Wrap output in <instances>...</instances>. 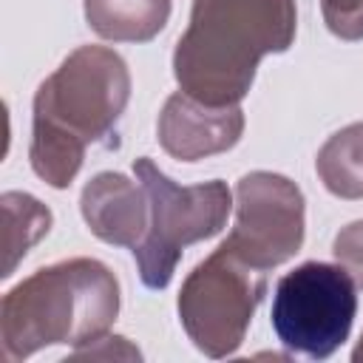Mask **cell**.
<instances>
[{
	"mask_svg": "<svg viewBox=\"0 0 363 363\" xmlns=\"http://www.w3.org/2000/svg\"><path fill=\"white\" fill-rule=\"evenodd\" d=\"M130 99L128 62L105 45L74 48L34 94L31 170L51 187L65 190L77 179L85 150L116 133Z\"/></svg>",
	"mask_w": 363,
	"mask_h": 363,
	"instance_id": "obj_1",
	"label": "cell"
},
{
	"mask_svg": "<svg viewBox=\"0 0 363 363\" xmlns=\"http://www.w3.org/2000/svg\"><path fill=\"white\" fill-rule=\"evenodd\" d=\"M298 28L295 0H193L173 51L182 94L204 105H238L267 54H284Z\"/></svg>",
	"mask_w": 363,
	"mask_h": 363,
	"instance_id": "obj_2",
	"label": "cell"
},
{
	"mask_svg": "<svg viewBox=\"0 0 363 363\" xmlns=\"http://www.w3.org/2000/svg\"><path fill=\"white\" fill-rule=\"evenodd\" d=\"M119 281L96 258L48 264L0 301V346L9 363L45 346H94L119 315Z\"/></svg>",
	"mask_w": 363,
	"mask_h": 363,
	"instance_id": "obj_3",
	"label": "cell"
},
{
	"mask_svg": "<svg viewBox=\"0 0 363 363\" xmlns=\"http://www.w3.org/2000/svg\"><path fill=\"white\" fill-rule=\"evenodd\" d=\"M133 173L150 201V224L142 241L133 247V258L142 284L147 289H164L184 247L213 238L224 230L233 210V193L221 179L182 187L167 179L147 156L133 162Z\"/></svg>",
	"mask_w": 363,
	"mask_h": 363,
	"instance_id": "obj_4",
	"label": "cell"
},
{
	"mask_svg": "<svg viewBox=\"0 0 363 363\" xmlns=\"http://www.w3.org/2000/svg\"><path fill=\"white\" fill-rule=\"evenodd\" d=\"M267 286V272L250 267L224 244L199 261L176 301L193 346L213 360L238 352Z\"/></svg>",
	"mask_w": 363,
	"mask_h": 363,
	"instance_id": "obj_5",
	"label": "cell"
},
{
	"mask_svg": "<svg viewBox=\"0 0 363 363\" xmlns=\"http://www.w3.org/2000/svg\"><path fill=\"white\" fill-rule=\"evenodd\" d=\"M357 284L340 264L306 261L281 275L272 295V329L278 340L309 360L332 357L352 332Z\"/></svg>",
	"mask_w": 363,
	"mask_h": 363,
	"instance_id": "obj_6",
	"label": "cell"
},
{
	"mask_svg": "<svg viewBox=\"0 0 363 363\" xmlns=\"http://www.w3.org/2000/svg\"><path fill=\"white\" fill-rule=\"evenodd\" d=\"M235 224L221 241L250 267L269 272L303 247L306 204L301 187L269 170H252L235 184Z\"/></svg>",
	"mask_w": 363,
	"mask_h": 363,
	"instance_id": "obj_7",
	"label": "cell"
},
{
	"mask_svg": "<svg viewBox=\"0 0 363 363\" xmlns=\"http://www.w3.org/2000/svg\"><path fill=\"white\" fill-rule=\"evenodd\" d=\"M244 133L241 105H204L187 94H170L159 111L156 136L179 162H199L238 145Z\"/></svg>",
	"mask_w": 363,
	"mask_h": 363,
	"instance_id": "obj_8",
	"label": "cell"
},
{
	"mask_svg": "<svg viewBox=\"0 0 363 363\" xmlns=\"http://www.w3.org/2000/svg\"><path fill=\"white\" fill-rule=\"evenodd\" d=\"M79 213L88 230L113 247H136L150 224V201L142 182L122 173H96L79 196Z\"/></svg>",
	"mask_w": 363,
	"mask_h": 363,
	"instance_id": "obj_9",
	"label": "cell"
},
{
	"mask_svg": "<svg viewBox=\"0 0 363 363\" xmlns=\"http://www.w3.org/2000/svg\"><path fill=\"white\" fill-rule=\"evenodd\" d=\"M170 0H85L94 34L111 43H147L170 20Z\"/></svg>",
	"mask_w": 363,
	"mask_h": 363,
	"instance_id": "obj_10",
	"label": "cell"
},
{
	"mask_svg": "<svg viewBox=\"0 0 363 363\" xmlns=\"http://www.w3.org/2000/svg\"><path fill=\"white\" fill-rule=\"evenodd\" d=\"M315 170L337 199H363V122L332 133L318 150Z\"/></svg>",
	"mask_w": 363,
	"mask_h": 363,
	"instance_id": "obj_11",
	"label": "cell"
},
{
	"mask_svg": "<svg viewBox=\"0 0 363 363\" xmlns=\"http://www.w3.org/2000/svg\"><path fill=\"white\" fill-rule=\"evenodd\" d=\"M0 207H3V252H6V261H3V278H9L17 264L26 258V252L43 238L48 235L51 230V210L28 196V193H20V190H9L0 196Z\"/></svg>",
	"mask_w": 363,
	"mask_h": 363,
	"instance_id": "obj_12",
	"label": "cell"
},
{
	"mask_svg": "<svg viewBox=\"0 0 363 363\" xmlns=\"http://www.w3.org/2000/svg\"><path fill=\"white\" fill-rule=\"evenodd\" d=\"M320 11L335 37L346 43L363 40V0H320Z\"/></svg>",
	"mask_w": 363,
	"mask_h": 363,
	"instance_id": "obj_13",
	"label": "cell"
},
{
	"mask_svg": "<svg viewBox=\"0 0 363 363\" xmlns=\"http://www.w3.org/2000/svg\"><path fill=\"white\" fill-rule=\"evenodd\" d=\"M332 252H335V261L352 275L357 289H363V218L337 230L332 241Z\"/></svg>",
	"mask_w": 363,
	"mask_h": 363,
	"instance_id": "obj_14",
	"label": "cell"
},
{
	"mask_svg": "<svg viewBox=\"0 0 363 363\" xmlns=\"http://www.w3.org/2000/svg\"><path fill=\"white\" fill-rule=\"evenodd\" d=\"M352 360H354V363H363V335H360V340H357V346H354V352H352Z\"/></svg>",
	"mask_w": 363,
	"mask_h": 363,
	"instance_id": "obj_15",
	"label": "cell"
}]
</instances>
